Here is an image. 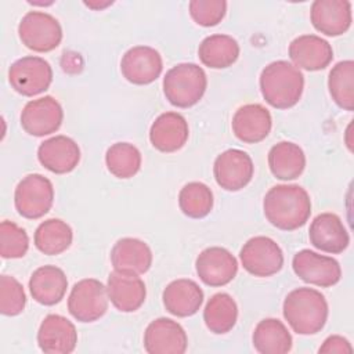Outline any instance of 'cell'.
Returning <instances> with one entry per match:
<instances>
[{
    "instance_id": "22",
    "label": "cell",
    "mask_w": 354,
    "mask_h": 354,
    "mask_svg": "<svg viewBox=\"0 0 354 354\" xmlns=\"http://www.w3.org/2000/svg\"><path fill=\"white\" fill-rule=\"evenodd\" d=\"M289 58L306 71L325 69L333 59L332 46L317 35H301L289 44Z\"/></svg>"
},
{
    "instance_id": "12",
    "label": "cell",
    "mask_w": 354,
    "mask_h": 354,
    "mask_svg": "<svg viewBox=\"0 0 354 354\" xmlns=\"http://www.w3.org/2000/svg\"><path fill=\"white\" fill-rule=\"evenodd\" d=\"M253 171L252 158L236 148L221 152L213 165L214 180L225 191H239L246 187L253 177Z\"/></svg>"
},
{
    "instance_id": "4",
    "label": "cell",
    "mask_w": 354,
    "mask_h": 354,
    "mask_svg": "<svg viewBox=\"0 0 354 354\" xmlns=\"http://www.w3.org/2000/svg\"><path fill=\"white\" fill-rule=\"evenodd\" d=\"M207 87L205 71L192 62L177 64L163 77L166 100L177 108H189L199 102Z\"/></svg>"
},
{
    "instance_id": "3",
    "label": "cell",
    "mask_w": 354,
    "mask_h": 354,
    "mask_svg": "<svg viewBox=\"0 0 354 354\" xmlns=\"http://www.w3.org/2000/svg\"><path fill=\"white\" fill-rule=\"evenodd\" d=\"M282 313L297 335H315L326 324L328 303L325 296L313 288H297L283 300Z\"/></svg>"
},
{
    "instance_id": "14",
    "label": "cell",
    "mask_w": 354,
    "mask_h": 354,
    "mask_svg": "<svg viewBox=\"0 0 354 354\" xmlns=\"http://www.w3.org/2000/svg\"><path fill=\"white\" fill-rule=\"evenodd\" d=\"M163 69V61L158 50L149 46H134L129 48L120 61L124 79L133 84L144 86L155 82Z\"/></svg>"
},
{
    "instance_id": "7",
    "label": "cell",
    "mask_w": 354,
    "mask_h": 354,
    "mask_svg": "<svg viewBox=\"0 0 354 354\" xmlns=\"http://www.w3.org/2000/svg\"><path fill=\"white\" fill-rule=\"evenodd\" d=\"M106 286L95 278H84L73 285L68 297L71 315L80 322H94L108 310Z\"/></svg>"
},
{
    "instance_id": "37",
    "label": "cell",
    "mask_w": 354,
    "mask_h": 354,
    "mask_svg": "<svg viewBox=\"0 0 354 354\" xmlns=\"http://www.w3.org/2000/svg\"><path fill=\"white\" fill-rule=\"evenodd\" d=\"M189 15L201 26H216L223 21L227 12V1L224 0H191Z\"/></svg>"
},
{
    "instance_id": "6",
    "label": "cell",
    "mask_w": 354,
    "mask_h": 354,
    "mask_svg": "<svg viewBox=\"0 0 354 354\" xmlns=\"http://www.w3.org/2000/svg\"><path fill=\"white\" fill-rule=\"evenodd\" d=\"M18 35L29 50L48 53L62 40V28L57 18L43 11L26 12L18 25Z\"/></svg>"
},
{
    "instance_id": "25",
    "label": "cell",
    "mask_w": 354,
    "mask_h": 354,
    "mask_svg": "<svg viewBox=\"0 0 354 354\" xmlns=\"http://www.w3.org/2000/svg\"><path fill=\"white\" fill-rule=\"evenodd\" d=\"M165 308L176 317H191L198 313L203 303L201 286L187 278L171 281L162 293Z\"/></svg>"
},
{
    "instance_id": "27",
    "label": "cell",
    "mask_w": 354,
    "mask_h": 354,
    "mask_svg": "<svg viewBox=\"0 0 354 354\" xmlns=\"http://www.w3.org/2000/svg\"><path fill=\"white\" fill-rule=\"evenodd\" d=\"M256 351L261 354H285L292 350V335L278 318L261 319L252 336Z\"/></svg>"
},
{
    "instance_id": "8",
    "label": "cell",
    "mask_w": 354,
    "mask_h": 354,
    "mask_svg": "<svg viewBox=\"0 0 354 354\" xmlns=\"http://www.w3.org/2000/svg\"><path fill=\"white\" fill-rule=\"evenodd\" d=\"M8 82L21 95L33 97L50 87L53 82V69L41 57H22L11 64L8 69Z\"/></svg>"
},
{
    "instance_id": "36",
    "label": "cell",
    "mask_w": 354,
    "mask_h": 354,
    "mask_svg": "<svg viewBox=\"0 0 354 354\" xmlns=\"http://www.w3.org/2000/svg\"><path fill=\"white\" fill-rule=\"evenodd\" d=\"M26 295L24 286L11 275L0 277V313L7 317L18 315L24 311Z\"/></svg>"
},
{
    "instance_id": "11",
    "label": "cell",
    "mask_w": 354,
    "mask_h": 354,
    "mask_svg": "<svg viewBox=\"0 0 354 354\" xmlns=\"http://www.w3.org/2000/svg\"><path fill=\"white\" fill-rule=\"evenodd\" d=\"M64 119L61 104L51 95L29 101L21 112L22 129L35 137H44L55 133Z\"/></svg>"
},
{
    "instance_id": "13",
    "label": "cell",
    "mask_w": 354,
    "mask_h": 354,
    "mask_svg": "<svg viewBox=\"0 0 354 354\" xmlns=\"http://www.w3.org/2000/svg\"><path fill=\"white\" fill-rule=\"evenodd\" d=\"M196 274L207 286H224L238 272V261L225 248L212 246L202 250L195 261Z\"/></svg>"
},
{
    "instance_id": "30",
    "label": "cell",
    "mask_w": 354,
    "mask_h": 354,
    "mask_svg": "<svg viewBox=\"0 0 354 354\" xmlns=\"http://www.w3.org/2000/svg\"><path fill=\"white\" fill-rule=\"evenodd\" d=\"M73 239L72 228L61 218H48L39 224L35 231V246L47 256L65 252Z\"/></svg>"
},
{
    "instance_id": "39",
    "label": "cell",
    "mask_w": 354,
    "mask_h": 354,
    "mask_svg": "<svg viewBox=\"0 0 354 354\" xmlns=\"http://www.w3.org/2000/svg\"><path fill=\"white\" fill-rule=\"evenodd\" d=\"M113 1H105V3H94V1H84V4L93 10H102L108 6H111Z\"/></svg>"
},
{
    "instance_id": "32",
    "label": "cell",
    "mask_w": 354,
    "mask_h": 354,
    "mask_svg": "<svg viewBox=\"0 0 354 354\" xmlns=\"http://www.w3.org/2000/svg\"><path fill=\"white\" fill-rule=\"evenodd\" d=\"M328 88L337 106L354 109V62L351 59L337 62L329 72Z\"/></svg>"
},
{
    "instance_id": "38",
    "label": "cell",
    "mask_w": 354,
    "mask_h": 354,
    "mask_svg": "<svg viewBox=\"0 0 354 354\" xmlns=\"http://www.w3.org/2000/svg\"><path fill=\"white\" fill-rule=\"evenodd\" d=\"M318 353H353V347L350 342L339 335H332L326 337L322 346L318 348Z\"/></svg>"
},
{
    "instance_id": "2",
    "label": "cell",
    "mask_w": 354,
    "mask_h": 354,
    "mask_svg": "<svg viewBox=\"0 0 354 354\" xmlns=\"http://www.w3.org/2000/svg\"><path fill=\"white\" fill-rule=\"evenodd\" d=\"M259 83L261 95L268 105L277 109H288L301 98L304 76L293 64L278 59L264 66Z\"/></svg>"
},
{
    "instance_id": "23",
    "label": "cell",
    "mask_w": 354,
    "mask_h": 354,
    "mask_svg": "<svg viewBox=\"0 0 354 354\" xmlns=\"http://www.w3.org/2000/svg\"><path fill=\"white\" fill-rule=\"evenodd\" d=\"M188 134V123L183 115L165 112L151 124L149 141L160 152H176L184 147Z\"/></svg>"
},
{
    "instance_id": "29",
    "label": "cell",
    "mask_w": 354,
    "mask_h": 354,
    "mask_svg": "<svg viewBox=\"0 0 354 354\" xmlns=\"http://www.w3.org/2000/svg\"><path fill=\"white\" fill-rule=\"evenodd\" d=\"M198 57L205 66L213 69L228 68L239 57V44L230 35H210L201 41Z\"/></svg>"
},
{
    "instance_id": "35",
    "label": "cell",
    "mask_w": 354,
    "mask_h": 354,
    "mask_svg": "<svg viewBox=\"0 0 354 354\" xmlns=\"http://www.w3.org/2000/svg\"><path fill=\"white\" fill-rule=\"evenodd\" d=\"M29 249L26 231L14 221L4 220L0 224V254L3 259H19Z\"/></svg>"
},
{
    "instance_id": "15",
    "label": "cell",
    "mask_w": 354,
    "mask_h": 354,
    "mask_svg": "<svg viewBox=\"0 0 354 354\" xmlns=\"http://www.w3.org/2000/svg\"><path fill=\"white\" fill-rule=\"evenodd\" d=\"M188 346L184 328L170 318H156L144 332V348L149 354H183Z\"/></svg>"
},
{
    "instance_id": "10",
    "label": "cell",
    "mask_w": 354,
    "mask_h": 354,
    "mask_svg": "<svg viewBox=\"0 0 354 354\" xmlns=\"http://www.w3.org/2000/svg\"><path fill=\"white\" fill-rule=\"evenodd\" d=\"M292 267L301 281L321 288L333 286L342 278V268L337 260L310 249L299 250L293 256Z\"/></svg>"
},
{
    "instance_id": "1",
    "label": "cell",
    "mask_w": 354,
    "mask_h": 354,
    "mask_svg": "<svg viewBox=\"0 0 354 354\" xmlns=\"http://www.w3.org/2000/svg\"><path fill=\"white\" fill-rule=\"evenodd\" d=\"M266 218L277 228L293 231L303 227L311 214L308 192L297 184L271 187L263 201Z\"/></svg>"
},
{
    "instance_id": "31",
    "label": "cell",
    "mask_w": 354,
    "mask_h": 354,
    "mask_svg": "<svg viewBox=\"0 0 354 354\" xmlns=\"http://www.w3.org/2000/svg\"><path fill=\"white\" fill-rule=\"evenodd\" d=\"M238 319V306L232 296L220 292L213 295L203 310V321L207 329L216 335L230 332Z\"/></svg>"
},
{
    "instance_id": "9",
    "label": "cell",
    "mask_w": 354,
    "mask_h": 354,
    "mask_svg": "<svg viewBox=\"0 0 354 354\" xmlns=\"http://www.w3.org/2000/svg\"><path fill=\"white\" fill-rule=\"evenodd\" d=\"M239 259L242 267L254 277H271L281 271L283 253L279 245L268 236H253L243 243Z\"/></svg>"
},
{
    "instance_id": "16",
    "label": "cell",
    "mask_w": 354,
    "mask_h": 354,
    "mask_svg": "<svg viewBox=\"0 0 354 354\" xmlns=\"http://www.w3.org/2000/svg\"><path fill=\"white\" fill-rule=\"evenodd\" d=\"M77 343L75 325L59 314L44 317L37 332V344L46 354H69Z\"/></svg>"
},
{
    "instance_id": "24",
    "label": "cell",
    "mask_w": 354,
    "mask_h": 354,
    "mask_svg": "<svg viewBox=\"0 0 354 354\" xmlns=\"http://www.w3.org/2000/svg\"><path fill=\"white\" fill-rule=\"evenodd\" d=\"M111 263L115 271L141 275L152 266V250L138 238H122L111 250Z\"/></svg>"
},
{
    "instance_id": "17",
    "label": "cell",
    "mask_w": 354,
    "mask_h": 354,
    "mask_svg": "<svg viewBox=\"0 0 354 354\" xmlns=\"http://www.w3.org/2000/svg\"><path fill=\"white\" fill-rule=\"evenodd\" d=\"M308 238L314 248L332 254L343 253L350 243V235L335 213L318 214L310 224Z\"/></svg>"
},
{
    "instance_id": "18",
    "label": "cell",
    "mask_w": 354,
    "mask_h": 354,
    "mask_svg": "<svg viewBox=\"0 0 354 354\" xmlns=\"http://www.w3.org/2000/svg\"><path fill=\"white\" fill-rule=\"evenodd\" d=\"M313 26L326 36H340L351 26V3L347 0H315L311 4Z\"/></svg>"
},
{
    "instance_id": "28",
    "label": "cell",
    "mask_w": 354,
    "mask_h": 354,
    "mask_svg": "<svg viewBox=\"0 0 354 354\" xmlns=\"http://www.w3.org/2000/svg\"><path fill=\"white\" fill-rule=\"evenodd\" d=\"M268 166L274 177L279 180H295L306 167L303 149L290 141H281L271 147L268 152Z\"/></svg>"
},
{
    "instance_id": "33",
    "label": "cell",
    "mask_w": 354,
    "mask_h": 354,
    "mask_svg": "<svg viewBox=\"0 0 354 354\" xmlns=\"http://www.w3.org/2000/svg\"><path fill=\"white\" fill-rule=\"evenodd\" d=\"M105 165L118 178H130L141 167V152L130 142H115L105 153Z\"/></svg>"
},
{
    "instance_id": "19",
    "label": "cell",
    "mask_w": 354,
    "mask_h": 354,
    "mask_svg": "<svg viewBox=\"0 0 354 354\" xmlns=\"http://www.w3.org/2000/svg\"><path fill=\"white\" fill-rule=\"evenodd\" d=\"M37 159L51 173L65 174L79 165L80 148L71 137L54 136L39 145Z\"/></svg>"
},
{
    "instance_id": "34",
    "label": "cell",
    "mask_w": 354,
    "mask_h": 354,
    "mask_svg": "<svg viewBox=\"0 0 354 354\" xmlns=\"http://www.w3.org/2000/svg\"><path fill=\"white\" fill-rule=\"evenodd\" d=\"M178 206L185 216L203 218L213 209V192L201 181L188 183L180 189Z\"/></svg>"
},
{
    "instance_id": "5",
    "label": "cell",
    "mask_w": 354,
    "mask_h": 354,
    "mask_svg": "<svg viewBox=\"0 0 354 354\" xmlns=\"http://www.w3.org/2000/svg\"><path fill=\"white\" fill-rule=\"evenodd\" d=\"M54 202L53 183L39 174L25 176L15 187L14 205L17 212L25 218H40L51 209Z\"/></svg>"
},
{
    "instance_id": "21",
    "label": "cell",
    "mask_w": 354,
    "mask_h": 354,
    "mask_svg": "<svg viewBox=\"0 0 354 354\" xmlns=\"http://www.w3.org/2000/svg\"><path fill=\"white\" fill-rule=\"evenodd\" d=\"M106 292L111 303L122 313H133L138 310L147 296L144 281L138 275L112 271L108 275Z\"/></svg>"
},
{
    "instance_id": "26",
    "label": "cell",
    "mask_w": 354,
    "mask_h": 354,
    "mask_svg": "<svg viewBox=\"0 0 354 354\" xmlns=\"http://www.w3.org/2000/svg\"><path fill=\"white\" fill-rule=\"evenodd\" d=\"M66 275L55 266H41L36 268L29 278L30 295L43 306L59 303L66 293Z\"/></svg>"
},
{
    "instance_id": "20",
    "label": "cell",
    "mask_w": 354,
    "mask_h": 354,
    "mask_svg": "<svg viewBox=\"0 0 354 354\" xmlns=\"http://www.w3.org/2000/svg\"><path fill=\"white\" fill-rule=\"evenodd\" d=\"M231 126L238 140L246 144H256L268 136L272 119L270 111L264 105L246 104L236 109Z\"/></svg>"
}]
</instances>
